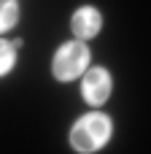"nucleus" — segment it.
Listing matches in <instances>:
<instances>
[{
    "label": "nucleus",
    "mask_w": 151,
    "mask_h": 154,
    "mask_svg": "<svg viewBox=\"0 0 151 154\" xmlns=\"http://www.w3.org/2000/svg\"><path fill=\"white\" fill-rule=\"evenodd\" d=\"M111 133H113V122L105 114L95 111V114L81 116L73 125V130H70V146L81 154H92V152H97V149H103L108 143Z\"/></svg>",
    "instance_id": "obj_1"
},
{
    "label": "nucleus",
    "mask_w": 151,
    "mask_h": 154,
    "mask_svg": "<svg viewBox=\"0 0 151 154\" xmlns=\"http://www.w3.org/2000/svg\"><path fill=\"white\" fill-rule=\"evenodd\" d=\"M89 65V49L84 41H70V43H62L51 60V70H54V79L59 81H73L78 79Z\"/></svg>",
    "instance_id": "obj_2"
},
{
    "label": "nucleus",
    "mask_w": 151,
    "mask_h": 154,
    "mask_svg": "<svg viewBox=\"0 0 151 154\" xmlns=\"http://www.w3.org/2000/svg\"><path fill=\"white\" fill-rule=\"evenodd\" d=\"M111 89H113V79L105 68H92L86 70L84 81H81V95L89 106H103L108 97H111Z\"/></svg>",
    "instance_id": "obj_3"
},
{
    "label": "nucleus",
    "mask_w": 151,
    "mask_h": 154,
    "mask_svg": "<svg viewBox=\"0 0 151 154\" xmlns=\"http://www.w3.org/2000/svg\"><path fill=\"white\" fill-rule=\"evenodd\" d=\"M100 27H103V14H100L95 5H81V8L73 14V19H70V30H73V35H76L78 41L95 38V35L100 32Z\"/></svg>",
    "instance_id": "obj_4"
},
{
    "label": "nucleus",
    "mask_w": 151,
    "mask_h": 154,
    "mask_svg": "<svg viewBox=\"0 0 151 154\" xmlns=\"http://www.w3.org/2000/svg\"><path fill=\"white\" fill-rule=\"evenodd\" d=\"M19 19V3L16 0H0V32H8Z\"/></svg>",
    "instance_id": "obj_5"
},
{
    "label": "nucleus",
    "mask_w": 151,
    "mask_h": 154,
    "mask_svg": "<svg viewBox=\"0 0 151 154\" xmlns=\"http://www.w3.org/2000/svg\"><path fill=\"white\" fill-rule=\"evenodd\" d=\"M14 62H16V49H14L8 41H3V38H0V76L11 73Z\"/></svg>",
    "instance_id": "obj_6"
}]
</instances>
